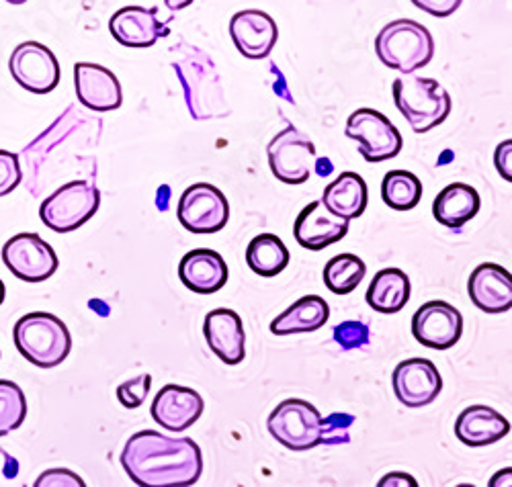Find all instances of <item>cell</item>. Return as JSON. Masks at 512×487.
Masks as SVG:
<instances>
[{"label": "cell", "mask_w": 512, "mask_h": 487, "mask_svg": "<svg viewBox=\"0 0 512 487\" xmlns=\"http://www.w3.org/2000/svg\"><path fill=\"white\" fill-rule=\"evenodd\" d=\"M121 465L136 485L187 487L201 477L203 457L193 438H173L156 430H142L127 440Z\"/></svg>", "instance_id": "cell-1"}, {"label": "cell", "mask_w": 512, "mask_h": 487, "mask_svg": "<svg viewBox=\"0 0 512 487\" xmlns=\"http://www.w3.org/2000/svg\"><path fill=\"white\" fill-rule=\"evenodd\" d=\"M170 56H173V66L183 84L187 107L193 119L203 121L226 117L230 109L226 103L222 78L213 60L187 41H181L170 48Z\"/></svg>", "instance_id": "cell-2"}, {"label": "cell", "mask_w": 512, "mask_h": 487, "mask_svg": "<svg viewBox=\"0 0 512 487\" xmlns=\"http://www.w3.org/2000/svg\"><path fill=\"white\" fill-rule=\"evenodd\" d=\"M15 346L23 357L41 369H52L66 361L72 336L66 324L54 314L33 312L15 324Z\"/></svg>", "instance_id": "cell-3"}, {"label": "cell", "mask_w": 512, "mask_h": 487, "mask_svg": "<svg viewBox=\"0 0 512 487\" xmlns=\"http://www.w3.org/2000/svg\"><path fill=\"white\" fill-rule=\"evenodd\" d=\"M392 93L396 107L416 134H426L451 113V97L435 78H422L410 72L394 80Z\"/></svg>", "instance_id": "cell-4"}, {"label": "cell", "mask_w": 512, "mask_h": 487, "mask_svg": "<svg viewBox=\"0 0 512 487\" xmlns=\"http://www.w3.org/2000/svg\"><path fill=\"white\" fill-rule=\"evenodd\" d=\"M375 52L388 68L410 74L433 60L435 39L424 25L398 19L379 31L375 37Z\"/></svg>", "instance_id": "cell-5"}, {"label": "cell", "mask_w": 512, "mask_h": 487, "mask_svg": "<svg viewBox=\"0 0 512 487\" xmlns=\"http://www.w3.org/2000/svg\"><path fill=\"white\" fill-rule=\"evenodd\" d=\"M101 191L89 181H72L60 187L39 207V217L56 234H68L99 211Z\"/></svg>", "instance_id": "cell-6"}, {"label": "cell", "mask_w": 512, "mask_h": 487, "mask_svg": "<svg viewBox=\"0 0 512 487\" xmlns=\"http://www.w3.org/2000/svg\"><path fill=\"white\" fill-rule=\"evenodd\" d=\"M271 436L291 451H308L322 445V414L304 400H285L269 416Z\"/></svg>", "instance_id": "cell-7"}, {"label": "cell", "mask_w": 512, "mask_h": 487, "mask_svg": "<svg viewBox=\"0 0 512 487\" xmlns=\"http://www.w3.org/2000/svg\"><path fill=\"white\" fill-rule=\"evenodd\" d=\"M267 152L271 172L285 185L306 183L318 162L314 142L293 125L285 127L271 140Z\"/></svg>", "instance_id": "cell-8"}, {"label": "cell", "mask_w": 512, "mask_h": 487, "mask_svg": "<svg viewBox=\"0 0 512 487\" xmlns=\"http://www.w3.org/2000/svg\"><path fill=\"white\" fill-rule=\"evenodd\" d=\"M345 134L359 142V154L375 164L396 158L404 146L398 127L386 115L373 109H357L347 121Z\"/></svg>", "instance_id": "cell-9"}, {"label": "cell", "mask_w": 512, "mask_h": 487, "mask_svg": "<svg viewBox=\"0 0 512 487\" xmlns=\"http://www.w3.org/2000/svg\"><path fill=\"white\" fill-rule=\"evenodd\" d=\"M177 217L181 226L193 234H216L228 224L230 205L218 187L197 183L181 195Z\"/></svg>", "instance_id": "cell-10"}, {"label": "cell", "mask_w": 512, "mask_h": 487, "mask_svg": "<svg viewBox=\"0 0 512 487\" xmlns=\"http://www.w3.org/2000/svg\"><path fill=\"white\" fill-rule=\"evenodd\" d=\"M5 267L25 283L48 281L58 271V254L37 234L23 232L3 246Z\"/></svg>", "instance_id": "cell-11"}, {"label": "cell", "mask_w": 512, "mask_h": 487, "mask_svg": "<svg viewBox=\"0 0 512 487\" xmlns=\"http://www.w3.org/2000/svg\"><path fill=\"white\" fill-rule=\"evenodd\" d=\"M9 70L15 82L33 95H48L60 84L58 58L39 41L17 46L9 60Z\"/></svg>", "instance_id": "cell-12"}, {"label": "cell", "mask_w": 512, "mask_h": 487, "mask_svg": "<svg viewBox=\"0 0 512 487\" xmlns=\"http://www.w3.org/2000/svg\"><path fill=\"white\" fill-rule=\"evenodd\" d=\"M412 334L426 348L447 350L459 342L463 334V318L451 303L429 301L416 309Z\"/></svg>", "instance_id": "cell-13"}, {"label": "cell", "mask_w": 512, "mask_h": 487, "mask_svg": "<svg viewBox=\"0 0 512 487\" xmlns=\"http://www.w3.org/2000/svg\"><path fill=\"white\" fill-rule=\"evenodd\" d=\"M392 385L400 404L406 408H422L437 400L443 389V379L435 363L426 359H408L396 367Z\"/></svg>", "instance_id": "cell-14"}, {"label": "cell", "mask_w": 512, "mask_h": 487, "mask_svg": "<svg viewBox=\"0 0 512 487\" xmlns=\"http://www.w3.org/2000/svg\"><path fill=\"white\" fill-rule=\"evenodd\" d=\"M203 410V397L195 389L181 385L162 387L152 402V418L170 432L191 428L201 418Z\"/></svg>", "instance_id": "cell-15"}, {"label": "cell", "mask_w": 512, "mask_h": 487, "mask_svg": "<svg viewBox=\"0 0 512 487\" xmlns=\"http://www.w3.org/2000/svg\"><path fill=\"white\" fill-rule=\"evenodd\" d=\"M74 84L78 101L93 111H115L123 103L121 84L117 76L105 66L78 62L74 66Z\"/></svg>", "instance_id": "cell-16"}, {"label": "cell", "mask_w": 512, "mask_h": 487, "mask_svg": "<svg viewBox=\"0 0 512 487\" xmlns=\"http://www.w3.org/2000/svg\"><path fill=\"white\" fill-rule=\"evenodd\" d=\"M349 232V219L330 213L322 201H314L297 215L293 236L302 248L324 250L343 240Z\"/></svg>", "instance_id": "cell-17"}, {"label": "cell", "mask_w": 512, "mask_h": 487, "mask_svg": "<svg viewBox=\"0 0 512 487\" xmlns=\"http://www.w3.org/2000/svg\"><path fill=\"white\" fill-rule=\"evenodd\" d=\"M230 35L244 58L263 60L273 52L279 39V29L271 15L250 9L232 17Z\"/></svg>", "instance_id": "cell-18"}, {"label": "cell", "mask_w": 512, "mask_h": 487, "mask_svg": "<svg viewBox=\"0 0 512 487\" xmlns=\"http://www.w3.org/2000/svg\"><path fill=\"white\" fill-rule=\"evenodd\" d=\"M109 31L125 48H152L154 43L168 35L166 23L158 19L156 9L144 7H125L117 11L109 21Z\"/></svg>", "instance_id": "cell-19"}, {"label": "cell", "mask_w": 512, "mask_h": 487, "mask_svg": "<svg viewBox=\"0 0 512 487\" xmlns=\"http://www.w3.org/2000/svg\"><path fill=\"white\" fill-rule=\"evenodd\" d=\"M205 340L216 357L226 365H238L246 354V336L242 318L232 309H213L207 314L203 324Z\"/></svg>", "instance_id": "cell-20"}, {"label": "cell", "mask_w": 512, "mask_h": 487, "mask_svg": "<svg viewBox=\"0 0 512 487\" xmlns=\"http://www.w3.org/2000/svg\"><path fill=\"white\" fill-rule=\"evenodd\" d=\"M467 291L474 305L486 314H506L512 307V277L494 262H484L474 269L467 281Z\"/></svg>", "instance_id": "cell-21"}, {"label": "cell", "mask_w": 512, "mask_h": 487, "mask_svg": "<svg viewBox=\"0 0 512 487\" xmlns=\"http://www.w3.org/2000/svg\"><path fill=\"white\" fill-rule=\"evenodd\" d=\"M179 279L193 293H218L220 289L226 287L228 264L220 252L197 248L183 256L179 264Z\"/></svg>", "instance_id": "cell-22"}, {"label": "cell", "mask_w": 512, "mask_h": 487, "mask_svg": "<svg viewBox=\"0 0 512 487\" xmlns=\"http://www.w3.org/2000/svg\"><path fill=\"white\" fill-rule=\"evenodd\" d=\"M510 432V422L488 406H472L459 414L455 436L467 447H488Z\"/></svg>", "instance_id": "cell-23"}, {"label": "cell", "mask_w": 512, "mask_h": 487, "mask_svg": "<svg viewBox=\"0 0 512 487\" xmlns=\"http://www.w3.org/2000/svg\"><path fill=\"white\" fill-rule=\"evenodd\" d=\"M480 205V195L472 185L453 183L437 195L433 215L439 224L451 230H461L467 221H472L478 215Z\"/></svg>", "instance_id": "cell-24"}, {"label": "cell", "mask_w": 512, "mask_h": 487, "mask_svg": "<svg viewBox=\"0 0 512 487\" xmlns=\"http://www.w3.org/2000/svg\"><path fill=\"white\" fill-rule=\"evenodd\" d=\"M324 207L343 219H357L365 213L367 201H369V191L367 183L361 179L357 172H343L334 179L326 189L320 199Z\"/></svg>", "instance_id": "cell-25"}, {"label": "cell", "mask_w": 512, "mask_h": 487, "mask_svg": "<svg viewBox=\"0 0 512 487\" xmlns=\"http://www.w3.org/2000/svg\"><path fill=\"white\" fill-rule=\"evenodd\" d=\"M330 318V307L324 297L308 295L297 299L291 307H287L281 316H277L271 324V332L277 336L304 334L320 330Z\"/></svg>", "instance_id": "cell-26"}, {"label": "cell", "mask_w": 512, "mask_h": 487, "mask_svg": "<svg viewBox=\"0 0 512 487\" xmlns=\"http://www.w3.org/2000/svg\"><path fill=\"white\" fill-rule=\"evenodd\" d=\"M410 279L400 269H383L379 271L369 289H367V303L377 314H398L410 301Z\"/></svg>", "instance_id": "cell-27"}, {"label": "cell", "mask_w": 512, "mask_h": 487, "mask_svg": "<svg viewBox=\"0 0 512 487\" xmlns=\"http://www.w3.org/2000/svg\"><path fill=\"white\" fill-rule=\"evenodd\" d=\"M246 264L252 273L261 277H275L289 264V250L275 234H261L252 238L246 248Z\"/></svg>", "instance_id": "cell-28"}, {"label": "cell", "mask_w": 512, "mask_h": 487, "mask_svg": "<svg viewBox=\"0 0 512 487\" xmlns=\"http://www.w3.org/2000/svg\"><path fill=\"white\" fill-rule=\"evenodd\" d=\"M367 275V264L355 254H338L324 267V285L336 295L353 293Z\"/></svg>", "instance_id": "cell-29"}, {"label": "cell", "mask_w": 512, "mask_h": 487, "mask_svg": "<svg viewBox=\"0 0 512 487\" xmlns=\"http://www.w3.org/2000/svg\"><path fill=\"white\" fill-rule=\"evenodd\" d=\"M383 203L396 211H410L422 199V183L408 170H390L381 183Z\"/></svg>", "instance_id": "cell-30"}, {"label": "cell", "mask_w": 512, "mask_h": 487, "mask_svg": "<svg viewBox=\"0 0 512 487\" xmlns=\"http://www.w3.org/2000/svg\"><path fill=\"white\" fill-rule=\"evenodd\" d=\"M27 418L23 389L13 381H0V438L17 430Z\"/></svg>", "instance_id": "cell-31"}, {"label": "cell", "mask_w": 512, "mask_h": 487, "mask_svg": "<svg viewBox=\"0 0 512 487\" xmlns=\"http://www.w3.org/2000/svg\"><path fill=\"white\" fill-rule=\"evenodd\" d=\"M355 424V418L349 414H332L328 418H322V438L324 445H345L351 440V426Z\"/></svg>", "instance_id": "cell-32"}, {"label": "cell", "mask_w": 512, "mask_h": 487, "mask_svg": "<svg viewBox=\"0 0 512 487\" xmlns=\"http://www.w3.org/2000/svg\"><path fill=\"white\" fill-rule=\"evenodd\" d=\"M150 387H152V377L150 375H140L136 379L121 383L117 387V397H119L121 406H125L127 410L140 408L146 402Z\"/></svg>", "instance_id": "cell-33"}, {"label": "cell", "mask_w": 512, "mask_h": 487, "mask_svg": "<svg viewBox=\"0 0 512 487\" xmlns=\"http://www.w3.org/2000/svg\"><path fill=\"white\" fill-rule=\"evenodd\" d=\"M334 340L340 344L343 350H353L369 344L371 340V330L365 322H343L334 328Z\"/></svg>", "instance_id": "cell-34"}, {"label": "cell", "mask_w": 512, "mask_h": 487, "mask_svg": "<svg viewBox=\"0 0 512 487\" xmlns=\"http://www.w3.org/2000/svg\"><path fill=\"white\" fill-rule=\"evenodd\" d=\"M23 179L19 156L9 152V150H0V199L13 193Z\"/></svg>", "instance_id": "cell-35"}, {"label": "cell", "mask_w": 512, "mask_h": 487, "mask_svg": "<svg viewBox=\"0 0 512 487\" xmlns=\"http://www.w3.org/2000/svg\"><path fill=\"white\" fill-rule=\"evenodd\" d=\"M84 479L70 469H48L35 481V487H82Z\"/></svg>", "instance_id": "cell-36"}, {"label": "cell", "mask_w": 512, "mask_h": 487, "mask_svg": "<svg viewBox=\"0 0 512 487\" xmlns=\"http://www.w3.org/2000/svg\"><path fill=\"white\" fill-rule=\"evenodd\" d=\"M410 3L416 9L429 13L437 19H445V17H451L461 7L463 0H410Z\"/></svg>", "instance_id": "cell-37"}, {"label": "cell", "mask_w": 512, "mask_h": 487, "mask_svg": "<svg viewBox=\"0 0 512 487\" xmlns=\"http://www.w3.org/2000/svg\"><path fill=\"white\" fill-rule=\"evenodd\" d=\"M494 164L506 183L512 181V142H502L494 152Z\"/></svg>", "instance_id": "cell-38"}, {"label": "cell", "mask_w": 512, "mask_h": 487, "mask_svg": "<svg viewBox=\"0 0 512 487\" xmlns=\"http://www.w3.org/2000/svg\"><path fill=\"white\" fill-rule=\"evenodd\" d=\"M379 485L381 487H386V485H410V487H416L418 483L408 473H390V475H386V477L379 481Z\"/></svg>", "instance_id": "cell-39"}, {"label": "cell", "mask_w": 512, "mask_h": 487, "mask_svg": "<svg viewBox=\"0 0 512 487\" xmlns=\"http://www.w3.org/2000/svg\"><path fill=\"white\" fill-rule=\"evenodd\" d=\"M164 3L170 11H181V9H187L189 5H193L195 0H164Z\"/></svg>", "instance_id": "cell-40"}, {"label": "cell", "mask_w": 512, "mask_h": 487, "mask_svg": "<svg viewBox=\"0 0 512 487\" xmlns=\"http://www.w3.org/2000/svg\"><path fill=\"white\" fill-rule=\"evenodd\" d=\"M5 293H7V289H5V283L0 281V305H3V301H5Z\"/></svg>", "instance_id": "cell-41"}, {"label": "cell", "mask_w": 512, "mask_h": 487, "mask_svg": "<svg viewBox=\"0 0 512 487\" xmlns=\"http://www.w3.org/2000/svg\"><path fill=\"white\" fill-rule=\"evenodd\" d=\"M5 3H9V5H25L27 0H5Z\"/></svg>", "instance_id": "cell-42"}]
</instances>
